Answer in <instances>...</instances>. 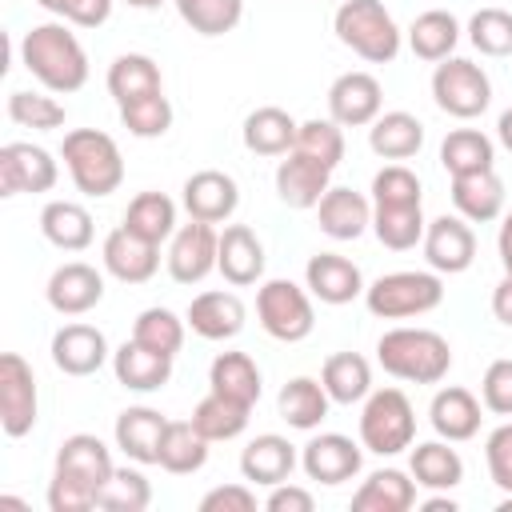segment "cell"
<instances>
[{"instance_id": "cell-1", "label": "cell", "mask_w": 512, "mask_h": 512, "mask_svg": "<svg viewBox=\"0 0 512 512\" xmlns=\"http://www.w3.org/2000/svg\"><path fill=\"white\" fill-rule=\"evenodd\" d=\"M20 64L28 68L32 80H40L56 96L80 92L88 84V52L64 20L32 24L20 40Z\"/></svg>"}, {"instance_id": "cell-2", "label": "cell", "mask_w": 512, "mask_h": 512, "mask_svg": "<svg viewBox=\"0 0 512 512\" xmlns=\"http://www.w3.org/2000/svg\"><path fill=\"white\" fill-rule=\"evenodd\" d=\"M376 360L388 376L408 384H440L452 368V348L432 328H388L376 340Z\"/></svg>"}, {"instance_id": "cell-3", "label": "cell", "mask_w": 512, "mask_h": 512, "mask_svg": "<svg viewBox=\"0 0 512 512\" xmlns=\"http://www.w3.org/2000/svg\"><path fill=\"white\" fill-rule=\"evenodd\" d=\"M60 156H64V168H68L76 192H84L92 200L112 196L124 184L120 144L108 132H100V128H72V132H64Z\"/></svg>"}, {"instance_id": "cell-4", "label": "cell", "mask_w": 512, "mask_h": 512, "mask_svg": "<svg viewBox=\"0 0 512 512\" xmlns=\"http://www.w3.org/2000/svg\"><path fill=\"white\" fill-rule=\"evenodd\" d=\"M332 32L344 48H352L368 64H392L400 56L404 32L380 0H344L332 16Z\"/></svg>"}, {"instance_id": "cell-5", "label": "cell", "mask_w": 512, "mask_h": 512, "mask_svg": "<svg viewBox=\"0 0 512 512\" xmlns=\"http://www.w3.org/2000/svg\"><path fill=\"white\" fill-rule=\"evenodd\" d=\"M416 440V412L400 388H372L360 408V444L376 456H396Z\"/></svg>"}, {"instance_id": "cell-6", "label": "cell", "mask_w": 512, "mask_h": 512, "mask_svg": "<svg viewBox=\"0 0 512 512\" xmlns=\"http://www.w3.org/2000/svg\"><path fill=\"white\" fill-rule=\"evenodd\" d=\"M444 300L440 272H388L364 288V304L376 320H412Z\"/></svg>"}, {"instance_id": "cell-7", "label": "cell", "mask_w": 512, "mask_h": 512, "mask_svg": "<svg viewBox=\"0 0 512 512\" xmlns=\"http://www.w3.org/2000/svg\"><path fill=\"white\" fill-rule=\"evenodd\" d=\"M256 320L260 328L280 340V344H300L312 336L316 328V312H312V292H304L292 280H264L256 292Z\"/></svg>"}, {"instance_id": "cell-8", "label": "cell", "mask_w": 512, "mask_h": 512, "mask_svg": "<svg viewBox=\"0 0 512 512\" xmlns=\"http://www.w3.org/2000/svg\"><path fill=\"white\" fill-rule=\"evenodd\" d=\"M432 100L440 112H448L456 120H476L492 104V80L480 64H472L464 56H448L432 72Z\"/></svg>"}, {"instance_id": "cell-9", "label": "cell", "mask_w": 512, "mask_h": 512, "mask_svg": "<svg viewBox=\"0 0 512 512\" xmlns=\"http://www.w3.org/2000/svg\"><path fill=\"white\" fill-rule=\"evenodd\" d=\"M40 396H36V372L20 352L0 356V424L12 440L28 436L36 428Z\"/></svg>"}, {"instance_id": "cell-10", "label": "cell", "mask_w": 512, "mask_h": 512, "mask_svg": "<svg viewBox=\"0 0 512 512\" xmlns=\"http://www.w3.org/2000/svg\"><path fill=\"white\" fill-rule=\"evenodd\" d=\"M216 252H220V232L216 224H204V220H188L172 232V244H168V276L176 284H200L208 272H216Z\"/></svg>"}, {"instance_id": "cell-11", "label": "cell", "mask_w": 512, "mask_h": 512, "mask_svg": "<svg viewBox=\"0 0 512 512\" xmlns=\"http://www.w3.org/2000/svg\"><path fill=\"white\" fill-rule=\"evenodd\" d=\"M60 180V168L48 148L12 140L0 148V196H20V192H52Z\"/></svg>"}, {"instance_id": "cell-12", "label": "cell", "mask_w": 512, "mask_h": 512, "mask_svg": "<svg viewBox=\"0 0 512 512\" xmlns=\"http://www.w3.org/2000/svg\"><path fill=\"white\" fill-rule=\"evenodd\" d=\"M424 260H428V268L432 272H440V276H460V272H468L472 268V260H476V232H472V224L456 212V216H436V220H428V228H424Z\"/></svg>"}, {"instance_id": "cell-13", "label": "cell", "mask_w": 512, "mask_h": 512, "mask_svg": "<svg viewBox=\"0 0 512 512\" xmlns=\"http://www.w3.org/2000/svg\"><path fill=\"white\" fill-rule=\"evenodd\" d=\"M360 464H364V444H356V440L344 436V432H320V436H312V440L304 444V452H300L304 476L316 480V484H328V488H336V484L360 476Z\"/></svg>"}, {"instance_id": "cell-14", "label": "cell", "mask_w": 512, "mask_h": 512, "mask_svg": "<svg viewBox=\"0 0 512 512\" xmlns=\"http://www.w3.org/2000/svg\"><path fill=\"white\" fill-rule=\"evenodd\" d=\"M384 108V88L372 72H344L328 88V116L340 128H368Z\"/></svg>"}, {"instance_id": "cell-15", "label": "cell", "mask_w": 512, "mask_h": 512, "mask_svg": "<svg viewBox=\"0 0 512 512\" xmlns=\"http://www.w3.org/2000/svg\"><path fill=\"white\" fill-rule=\"evenodd\" d=\"M52 364L64 372V376H92L100 372L108 360H112V348H108V336L96 328V324H64L52 332Z\"/></svg>"}, {"instance_id": "cell-16", "label": "cell", "mask_w": 512, "mask_h": 512, "mask_svg": "<svg viewBox=\"0 0 512 512\" xmlns=\"http://www.w3.org/2000/svg\"><path fill=\"white\" fill-rule=\"evenodd\" d=\"M180 192H184V196H180V200H184V212H188L192 220H204V224H224V220H232L236 208H240V188H236V180H232L228 172H220V168H200V172H192Z\"/></svg>"}, {"instance_id": "cell-17", "label": "cell", "mask_w": 512, "mask_h": 512, "mask_svg": "<svg viewBox=\"0 0 512 512\" xmlns=\"http://www.w3.org/2000/svg\"><path fill=\"white\" fill-rule=\"evenodd\" d=\"M100 260H104V272L116 276L120 284H148L160 268V244H152V240H144L120 224L104 236Z\"/></svg>"}, {"instance_id": "cell-18", "label": "cell", "mask_w": 512, "mask_h": 512, "mask_svg": "<svg viewBox=\"0 0 512 512\" xmlns=\"http://www.w3.org/2000/svg\"><path fill=\"white\" fill-rule=\"evenodd\" d=\"M44 296H48V308L52 312H60V316H84V312H92L104 300V276L92 264H84V260H68V264H60L48 276Z\"/></svg>"}, {"instance_id": "cell-19", "label": "cell", "mask_w": 512, "mask_h": 512, "mask_svg": "<svg viewBox=\"0 0 512 512\" xmlns=\"http://www.w3.org/2000/svg\"><path fill=\"white\" fill-rule=\"evenodd\" d=\"M304 288L320 300V304H332V308H340V304H352L356 296H364V276H360V268L348 260V256H340V252H316L308 264H304Z\"/></svg>"}, {"instance_id": "cell-20", "label": "cell", "mask_w": 512, "mask_h": 512, "mask_svg": "<svg viewBox=\"0 0 512 512\" xmlns=\"http://www.w3.org/2000/svg\"><path fill=\"white\" fill-rule=\"evenodd\" d=\"M328 188H332V168H324L320 160H312L296 148L276 164V196L288 208H300V212L316 208Z\"/></svg>"}, {"instance_id": "cell-21", "label": "cell", "mask_w": 512, "mask_h": 512, "mask_svg": "<svg viewBox=\"0 0 512 512\" xmlns=\"http://www.w3.org/2000/svg\"><path fill=\"white\" fill-rule=\"evenodd\" d=\"M184 320H188V328H192L200 340H232V336L244 332L248 312H244V300H240L236 292L212 288V292L192 296Z\"/></svg>"}, {"instance_id": "cell-22", "label": "cell", "mask_w": 512, "mask_h": 512, "mask_svg": "<svg viewBox=\"0 0 512 512\" xmlns=\"http://www.w3.org/2000/svg\"><path fill=\"white\" fill-rule=\"evenodd\" d=\"M216 272L232 288H248L264 276V244L248 224H224L220 252H216Z\"/></svg>"}, {"instance_id": "cell-23", "label": "cell", "mask_w": 512, "mask_h": 512, "mask_svg": "<svg viewBox=\"0 0 512 512\" xmlns=\"http://www.w3.org/2000/svg\"><path fill=\"white\" fill-rule=\"evenodd\" d=\"M56 472H64V476H72V480H84V484L96 488V496H100V488H104V480L116 472V464H112V452H108V444H104L100 436H92V432H72V436H64L60 448H56Z\"/></svg>"}, {"instance_id": "cell-24", "label": "cell", "mask_w": 512, "mask_h": 512, "mask_svg": "<svg viewBox=\"0 0 512 512\" xmlns=\"http://www.w3.org/2000/svg\"><path fill=\"white\" fill-rule=\"evenodd\" d=\"M296 464H300L296 448L288 444V436H276V432H260V436L248 440L244 452H240V476H244L248 484H264V488L284 484Z\"/></svg>"}, {"instance_id": "cell-25", "label": "cell", "mask_w": 512, "mask_h": 512, "mask_svg": "<svg viewBox=\"0 0 512 512\" xmlns=\"http://www.w3.org/2000/svg\"><path fill=\"white\" fill-rule=\"evenodd\" d=\"M164 428H168V420H164L156 408L132 404V408H124V412L116 416L112 436H116V448H120L132 464H156V460H160Z\"/></svg>"}, {"instance_id": "cell-26", "label": "cell", "mask_w": 512, "mask_h": 512, "mask_svg": "<svg viewBox=\"0 0 512 512\" xmlns=\"http://www.w3.org/2000/svg\"><path fill=\"white\" fill-rule=\"evenodd\" d=\"M428 424H432V432L440 440L464 444V440H472L480 432V400L460 384L440 388L432 396V404H428Z\"/></svg>"}, {"instance_id": "cell-27", "label": "cell", "mask_w": 512, "mask_h": 512, "mask_svg": "<svg viewBox=\"0 0 512 512\" xmlns=\"http://www.w3.org/2000/svg\"><path fill=\"white\" fill-rule=\"evenodd\" d=\"M112 372L116 384H124L128 392H160L172 380V356L152 352L140 340H124L112 352Z\"/></svg>"}, {"instance_id": "cell-28", "label": "cell", "mask_w": 512, "mask_h": 512, "mask_svg": "<svg viewBox=\"0 0 512 512\" xmlns=\"http://www.w3.org/2000/svg\"><path fill=\"white\" fill-rule=\"evenodd\" d=\"M452 204L468 224H492L504 212V180L496 168L452 176Z\"/></svg>"}, {"instance_id": "cell-29", "label": "cell", "mask_w": 512, "mask_h": 512, "mask_svg": "<svg viewBox=\"0 0 512 512\" xmlns=\"http://www.w3.org/2000/svg\"><path fill=\"white\" fill-rule=\"evenodd\" d=\"M296 132H300V124L284 108L264 104V108H256V112L244 116L240 140H244V148L252 156H288L296 148Z\"/></svg>"}, {"instance_id": "cell-30", "label": "cell", "mask_w": 512, "mask_h": 512, "mask_svg": "<svg viewBox=\"0 0 512 512\" xmlns=\"http://www.w3.org/2000/svg\"><path fill=\"white\" fill-rule=\"evenodd\" d=\"M320 232L332 240H356L372 228V204L352 188H328L316 204Z\"/></svg>"}, {"instance_id": "cell-31", "label": "cell", "mask_w": 512, "mask_h": 512, "mask_svg": "<svg viewBox=\"0 0 512 512\" xmlns=\"http://www.w3.org/2000/svg\"><path fill=\"white\" fill-rule=\"evenodd\" d=\"M416 504V480L400 468H376L352 492V512H408Z\"/></svg>"}, {"instance_id": "cell-32", "label": "cell", "mask_w": 512, "mask_h": 512, "mask_svg": "<svg viewBox=\"0 0 512 512\" xmlns=\"http://www.w3.org/2000/svg\"><path fill=\"white\" fill-rule=\"evenodd\" d=\"M424 144V124L412 116V112H380L372 124H368V148L380 156V160H412Z\"/></svg>"}, {"instance_id": "cell-33", "label": "cell", "mask_w": 512, "mask_h": 512, "mask_svg": "<svg viewBox=\"0 0 512 512\" xmlns=\"http://www.w3.org/2000/svg\"><path fill=\"white\" fill-rule=\"evenodd\" d=\"M40 232L60 252H84L92 244V236H96L92 212L84 204H76V200H48L40 208Z\"/></svg>"}, {"instance_id": "cell-34", "label": "cell", "mask_w": 512, "mask_h": 512, "mask_svg": "<svg viewBox=\"0 0 512 512\" xmlns=\"http://www.w3.org/2000/svg\"><path fill=\"white\" fill-rule=\"evenodd\" d=\"M408 472L416 480V488L428 492H452L464 480V460L456 448H448V440H424L412 448Z\"/></svg>"}, {"instance_id": "cell-35", "label": "cell", "mask_w": 512, "mask_h": 512, "mask_svg": "<svg viewBox=\"0 0 512 512\" xmlns=\"http://www.w3.org/2000/svg\"><path fill=\"white\" fill-rule=\"evenodd\" d=\"M328 404H332V396H328L324 384L312 380V376H292V380L280 388V396H276L280 420H284L288 428H300V432L320 428V420L328 416Z\"/></svg>"}, {"instance_id": "cell-36", "label": "cell", "mask_w": 512, "mask_h": 512, "mask_svg": "<svg viewBox=\"0 0 512 512\" xmlns=\"http://www.w3.org/2000/svg\"><path fill=\"white\" fill-rule=\"evenodd\" d=\"M208 388L256 408V400L264 392V376H260V368H256V360L248 352H220L212 360V368H208Z\"/></svg>"}, {"instance_id": "cell-37", "label": "cell", "mask_w": 512, "mask_h": 512, "mask_svg": "<svg viewBox=\"0 0 512 512\" xmlns=\"http://www.w3.org/2000/svg\"><path fill=\"white\" fill-rule=\"evenodd\" d=\"M456 44H460V20L444 8H428L408 24V48H412V56H420L428 64L448 60Z\"/></svg>"}, {"instance_id": "cell-38", "label": "cell", "mask_w": 512, "mask_h": 512, "mask_svg": "<svg viewBox=\"0 0 512 512\" xmlns=\"http://www.w3.org/2000/svg\"><path fill=\"white\" fill-rule=\"evenodd\" d=\"M108 92L116 104H128V100H140V96H152V92H164V76H160V64L144 52H124L108 64Z\"/></svg>"}, {"instance_id": "cell-39", "label": "cell", "mask_w": 512, "mask_h": 512, "mask_svg": "<svg viewBox=\"0 0 512 512\" xmlns=\"http://www.w3.org/2000/svg\"><path fill=\"white\" fill-rule=\"evenodd\" d=\"M320 384L332 404H360L372 392V364L360 352H332L320 368Z\"/></svg>"}, {"instance_id": "cell-40", "label": "cell", "mask_w": 512, "mask_h": 512, "mask_svg": "<svg viewBox=\"0 0 512 512\" xmlns=\"http://www.w3.org/2000/svg\"><path fill=\"white\" fill-rule=\"evenodd\" d=\"M208 444L212 440H204L192 420H168L156 464L164 472H172V476H192V472H200L208 464Z\"/></svg>"}, {"instance_id": "cell-41", "label": "cell", "mask_w": 512, "mask_h": 512, "mask_svg": "<svg viewBox=\"0 0 512 512\" xmlns=\"http://www.w3.org/2000/svg\"><path fill=\"white\" fill-rule=\"evenodd\" d=\"M496 164V144L480 132V128H452L440 140V168L448 176H464V172H484Z\"/></svg>"}, {"instance_id": "cell-42", "label": "cell", "mask_w": 512, "mask_h": 512, "mask_svg": "<svg viewBox=\"0 0 512 512\" xmlns=\"http://www.w3.org/2000/svg\"><path fill=\"white\" fill-rule=\"evenodd\" d=\"M424 228H428V220H424L420 204H396V208L392 204H372V232L392 252L416 248L424 240Z\"/></svg>"}, {"instance_id": "cell-43", "label": "cell", "mask_w": 512, "mask_h": 512, "mask_svg": "<svg viewBox=\"0 0 512 512\" xmlns=\"http://www.w3.org/2000/svg\"><path fill=\"white\" fill-rule=\"evenodd\" d=\"M248 420H252V408L248 404H240V400H232V396H220V392H212L208 388V396L192 408V424L200 428V436L204 440H236L244 428H248Z\"/></svg>"}, {"instance_id": "cell-44", "label": "cell", "mask_w": 512, "mask_h": 512, "mask_svg": "<svg viewBox=\"0 0 512 512\" xmlns=\"http://www.w3.org/2000/svg\"><path fill=\"white\" fill-rule=\"evenodd\" d=\"M124 228H132L152 244H164L176 232V204L164 192H136L124 208Z\"/></svg>"}, {"instance_id": "cell-45", "label": "cell", "mask_w": 512, "mask_h": 512, "mask_svg": "<svg viewBox=\"0 0 512 512\" xmlns=\"http://www.w3.org/2000/svg\"><path fill=\"white\" fill-rule=\"evenodd\" d=\"M180 20L200 36H228L244 20V0H172Z\"/></svg>"}, {"instance_id": "cell-46", "label": "cell", "mask_w": 512, "mask_h": 512, "mask_svg": "<svg viewBox=\"0 0 512 512\" xmlns=\"http://www.w3.org/2000/svg\"><path fill=\"white\" fill-rule=\"evenodd\" d=\"M184 328H188V320H180L172 308H144L132 324V340L176 360V352L184 348Z\"/></svg>"}, {"instance_id": "cell-47", "label": "cell", "mask_w": 512, "mask_h": 512, "mask_svg": "<svg viewBox=\"0 0 512 512\" xmlns=\"http://www.w3.org/2000/svg\"><path fill=\"white\" fill-rule=\"evenodd\" d=\"M8 116H12V124L32 128V132H56L68 120V112H64V104L56 96H48V92H24V88L8 92Z\"/></svg>"}, {"instance_id": "cell-48", "label": "cell", "mask_w": 512, "mask_h": 512, "mask_svg": "<svg viewBox=\"0 0 512 512\" xmlns=\"http://www.w3.org/2000/svg\"><path fill=\"white\" fill-rule=\"evenodd\" d=\"M148 504H152V484L140 468H116L96 496V508L104 512H144Z\"/></svg>"}, {"instance_id": "cell-49", "label": "cell", "mask_w": 512, "mask_h": 512, "mask_svg": "<svg viewBox=\"0 0 512 512\" xmlns=\"http://www.w3.org/2000/svg\"><path fill=\"white\" fill-rule=\"evenodd\" d=\"M120 124H124L136 140H160V136L172 128V104H168L164 92L128 100V104H120Z\"/></svg>"}, {"instance_id": "cell-50", "label": "cell", "mask_w": 512, "mask_h": 512, "mask_svg": "<svg viewBox=\"0 0 512 512\" xmlns=\"http://www.w3.org/2000/svg\"><path fill=\"white\" fill-rule=\"evenodd\" d=\"M468 40L480 56H512V12L508 8H480L468 20Z\"/></svg>"}, {"instance_id": "cell-51", "label": "cell", "mask_w": 512, "mask_h": 512, "mask_svg": "<svg viewBox=\"0 0 512 512\" xmlns=\"http://www.w3.org/2000/svg\"><path fill=\"white\" fill-rule=\"evenodd\" d=\"M296 152H304V156H312V160H320L324 168H332L336 172V164L344 160V132H340V124L328 116V120H304L300 124V132H296Z\"/></svg>"}, {"instance_id": "cell-52", "label": "cell", "mask_w": 512, "mask_h": 512, "mask_svg": "<svg viewBox=\"0 0 512 512\" xmlns=\"http://www.w3.org/2000/svg\"><path fill=\"white\" fill-rule=\"evenodd\" d=\"M420 176L404 164H384L372 176V204H420Z\"/></svg>"}, {"instance_id": "cell-53", "label": "cell", "mask_w": 512, "mask_h": 512, "mask_svg": "<svg viewBox=\"0 0 512 512\" xmlns=\"http://www.w3.org/2000/svg\"><path fill=\"white\" fill-rule=\"evenodd\" d=\"M484 460H488V476L500 492H512V420H504L500 428L488 432L484 440Z\"/></svg>"}, {"instance_id": "cell-54", "label": "cell", "mask_w": 512, "mask_h": 512, "mask_svg": "<svg viewBox=\"0 0 512 512\" xmlns=\"http://www.w3.org/2000/svg\"><path fill=\"white\" fill-rule=\"evenodd\" d=\"M36 4L72 28H100L112 16V0H36Z\"/></svg>"}, {"instance_id": "cell-55", "label": "cell", "mask_w": 512, "mask_h": 512, "mask_svg": "<svg viewBox=\"0 0 512 512\" xmlns=\"http://www.w3.org/2000/svg\"><path fill=\"white\" fill-rule=\"evenodd\" d=\"M480 404L496 416H512V360H492L480 380Z\"/></svg>"}, {"instance_id": "cell-56", "label": "cell", "mask_w": 512, "mask_h": 512, "mask_svg": "<svg viewBox=\"0 0 512 512\" xmlns=\"http://www.w3.org/2000/svg\"><path fill=\"white\" fill-rule=\"evenodd\" d=\"M48 508L52 512H88V508H96V488H88L84 480H72L64 472H52V480H48Z\"/></svg>"}, {"instance_id": "cell-57", "label": "cell", "mask_w": 512, "mask_h": 512, "mask_svg": "<svg viewBox=\"0 0 512 512\" xmlns=\"http://www.w3.org/2000/svg\"><path fill=\"white\" fill-rule=\"evenodd\" d=\"M200 512H256V492L244 484H220L200 496Z\"/></svg>"}, {"instance_id": "cell-58", "label": "cell", "mask_w": 512, "mask_h": 512, "mask_svg": "<svg viewBox=\"0 0 512 512\" xmlns=\"http://www.w3.org/2000/svg\"><path fill=\"white\" fill-rule=\"evenodd\" d=\"M264 508L268 512H312L316 508V500H312V492L308 488H300V484H276V488H268V500H264Z\"/></svg>"}, {"instance_id": "cell-59", "label": "cell", "mask_w": 512, "mask_h": 512, "mask_svg": "<svg viewBox=\"0 0 512 512\" xmlns=\"http://www.w3.org/2000/svg\"><path fill=\"white\" fill-rule=\"evenodd\" d=\"M492 316L512 328V272H504V280L492 288Z\"/></svg>"}, {"instance_id": "cell-60", "label": "cell", "mask_w": 512, "mask_h": 512, "mask_svg": "<svg viewBox=\"0 0 512 512\" xmlns=\"http://www.w3.org/2000/svg\"><path fill=\"white\" fill-rule=\"evenodd\" d=\"M496 252H500L504 272H512V212L500 220V232H496Z\"/></svg>"}, {"instance_id": "cell-61", "label": "cell", "mask_w": 512, "mask_h": 512, "mask_svg": "<svg viewBox=\"0 0 512 512\" xmlns=\"http://www.w3.org/2000/svg\"><path fill=\"white\" fill-rule=\"evenodd\" d=\"M496 140L512 152V108H504V112H500V120H496Z\"/></svg>"}, {"instance_id": "cell-62", "label": "cell", "mask_w": 512, "mask_h": 512, "mask_svg": "<svg viewBox=\"0 0 512 512\" xmlns=\"http://www.w3.org/2000/svg\"><path fill=\"white\" fill-rule=\"evenodd\" d=\"M420 508H424V512H456V500H452L448 492H436V496H432V500H424Z\"/></svg>"}, {"instance_id": "cell-63", "label": "cell", "mask_w": 512, "mask_h": 512, "mask_svg": "<svg viewBox=\"0 0 512 512\" xmlns=\"http://www.w3.org/2000/svg\"><path fill=\"white\" fill-rule=\"evenodd\" d=\"M128 8H140V12H152V8H160L164 0H124Z\"/></svg>"}]
</instances>
